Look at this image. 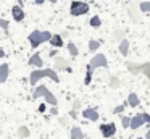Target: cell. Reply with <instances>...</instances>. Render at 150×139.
<instances>
[{"label": "cell", "instance_id": "cell-34", "mask_svg": "<svg viewBox=\"0 0 150 139\" xmlns=\"http://www.w3.org/2000/svg\"><path fill=\"white\" fill-rule=\"evenodd\" d=\"M142 116H144V121H145V123H150V115H149V113L144 112V113H142Z\"/></svg>", "mask_w": 150, "mask_h": 139}, {"label": "cell", "instance_id": "cell-37", "mask_svg": "<svg viewBox=\"0 0 150 139\" xmlns=\"http://www.w3.org/2000/svg\"><path fill=\"white\" fill-rule=\"evenodd\" d=\"M60 36H62V37H68V36H69V32H68V31H63Z\"/></svg>", "mask_w": 150, "mask_h": 139}, {"label": "cell", "instance_id": "cell-28", "mask_svg": "<svg viewBox=\"0 0 150 139\" xmlns=\"http://www.w3.org/2000/svg\"><path fill=\"white\" fill-rule=\"evenodd\" d=\"M0 28L4 29V31H8V28H10V21H7V19L0 18Z\"/></svg>", "mask_w": 150, "mask_h": 139}, {"label": "cell", "instance_id": "cell-24", "mask_svg": "<svg viewBox=\"0 0 150 139\" xmlns=\"http://www.w3.org/2000/svg\"><path fill=\"white\" fill-rule=\"evenodd\" d=\"M98 47H100V41H94V39H91V41H89V50H91V52L97 50Z\"/></svg>", "mask_w": 150, "mask_h": 139}, {"label": "cell", "instance_id": "cell-26", "mask_svg": "<svg viewBox=\"0 0 150 139\" xmlns=\"http://www.w3.org/2000/svg\"><path fill=\"white\" fill-rule=\"evenodd\" d=\"M100 24H102V19L98 18V16H92L91 18V26L92 28H98Z\"/></svg>", "mask_w": 150, "mask_h": 139}, {"label": "cell", "instance_id": "cell-38", "mask_svg": "<svg viewBox=\"0 0 150 139\" xmlns=\"http://www.w3.org/2000/svg\"><path fill=\"white\" fill-rule=\"evenodd\" d=\"M44 2L45 0H36V5H44Z\"/></svg>", "mask_w": 150, "mask_h": 139}, {"label": "cell", "instance_id": "cell-21", "mask_svg": "<svg viewBox=\"0 0 150 139\" xmlns=\"http://www.w3.org/2000/svg\"><path fill=\"white\" fill-rule=\"evenodd\" d=\"M66 47H68V52L73 55V57H78V47H76L74 42H68V44H66Z\"/></svg>", "mask_w": 150, "mask_h": 139}, {"label": "cell", "instance_id": "cell-30", "mask_svg": "<svg viewBox=\"0 0 150 139\" xmlns=\"http://www.w3.org/2000/svg\"><path fill=\"white\" fill-rule=\"evenodd\" d=\"M129 123H131L129 116H121V125H123V128H129Z\"/></svg>", "mask_w": 150, "mask_h": 139}, {"label": "cell", "instance_id": "cell-1", "mask_svg": "<svg viewBox=\"0 0 150 139\" xmlns=\"http://www.w3.org/2000/svg\"><path fill=\"white\" fill-rule=\"evenodd\" d=\"M42 78H50L53 83H60L58 74L55 73V70H50V68H47V70H34L33 73H31L29 81H31L33 86H36V84L39 83V79H42Z\"/></svg>", "mask_w": 150, "mask_h": 139}, {"label": "cell", "instance_id": "cell-33", "mask_svg": "<svg viewBox=\"0 0 150 139\" xmlns=\"http://www.w3.org/2000/svg\"><path fill=\"white\" fill-rule=\"evenodd\" d=\"M68 116H69V118H71V120H76V118H78V110H71Z\"/></svg>", "mask_w": 150, "mask_h": 139}, {"label": "cell", "instance_id": "cell-8", "mask_svg": "<svg viewBox=\"0 0 150 139\" xmlns=\"http://www.w3.org/2000/svg\"><path fill=\"white\" fill-rule=\"evenodd\" d=\"M11 16H13V19L15 21H23L24 19V10H23V6H20V5H15L13 8H11Z\"/></svg>", "mask_w": 150, "mask_h": 139}, {"label": "cell", "instance_id": "cell-32", "mask_svg": "<svg viewBox=\"0 0 150 139\" xmlns=\"http://www.w3.org/2000/svg\"><path fill=\"white\" fill-rule=\"evenodd\" d=\"M68 118H69V116H62V118L58 120L60 125H62V126H66V125H68Z\"/></svg>", "mask_w": 150, "mask_h": 139}, {"label": "cell", "instance_id": "cell-40", "mask_svg": "<svg viewBox=\"0 0 150 139\" xmlns=\"http://www.w3.org/2000/svg\"><path fill=\"white\" fill-rule=\"evenodd\" d=\"M16 2H18V5L21 6V5H23V3H24V0H16Z\"/></svg>", "mask_w": 150, "mask_h": 139}, {"label": "cell", "instance_id": "cell-6", "mask_svg": "<svg viewBox=\"0 0 150 139\" xmlns=\"http://www.w3.org/2000/svg\"><path fill=\"white\" fill-rule=\"evenodd\" d=\"M127 13H129V18L132 19L134 23H142V11L139 10V3H132V5H129V8H127Z\"/></svg>", "mask_w": 150, "mask_h": 139}, {"label": "cell", "instance_id": "cell-41", "mask_svg": "<svg viewBox=\"0 0 150 139\" xmlns=\"http://www.w3.org/2000/svg\"><path fill=\"white\" fill-rule=\"evenodd\" d=\"M50 2H52V3H57V2H58V0H50Z\"/></svg>", "mask_w": 150, "mask_h": 139}, {"label": "cell", "instance_id": "cell-22", "mask_svg": "<svg viewBox=\"0 0 150 139\" xmlns=\"http://www.w3.org/2000/svg\"><path fill=\"white\" fill-rule=\"evenodd\" d=\"M124 34H126V31H123V29H116V31L113 32V39L115 41H123Z\"/></svg>", "mask_w": 150, "mask_h": 139}, {"label": "cell", "instance_id": "cell-13", "mask_svg": "<svg viewBox=\"0 0 150 139\" xmlns=\"http://www.w3.org/2000/svg\"><path fill=\"white\" fill-rule=\"evenodd\" d=\"M8 73H10V66L7 63H2L0 65V84L8 79Z\"/></svg>", "mask_w": 150, "mask_h": 139}, {"label": "cell", "instance_id": "cell-18", "mask_svg": "<svg viewBox=\"0 0 150 139\" xmlns=\"http://www.w3.org/2000/svg\"><path fill=\"white\" fill-rule=\"evenodd\" d=\"M120 52L123 57H127V52H129V41L127 39H123L120 44Z\"/></svg>", "mask_w": 150, "mask_h": 139}, {"label": "cell", "instance_id": "cell-2", "mask_svg": "<svg viewBox=\"0 0 150 139\" xmlns=\"http://www.w3.org/2000/svg\"><path fill=\"white\" fill-rule=\"evenodd\" d=\"M50 37H52V32H49V31H33L28 39H29L33 47H37V45L50 41Z\"/></svg>", "mask_w": 150, "mask_h": 139}, {"label": "cell", "instance_id": "cell-16", "mask_svg": "<svg viewBox=\"0 0 150 139\" xmlns=\"http://www.w3.org/2000/svg\"><path fill=\"white\" fill-rule=\"evenodd\" d=\"M127 105L129 107H137L140 103V100H139V96H137V94H134V92H131L129 96H127Z\"/></svg>", "mask_w": 150, "mask_h": 139}, {"label": "cell", "instance_id": "cell-7", "mask_svg": "<svg viewBox=\"0 0 150 139\" xmlns=\"http://www.w3.org/2000/svg\"><path fill=\"white\" fill-rule=\"evenodd\" d=\"M100 133L103 138H113L116 134V125L115 123H103V125H100Z\"/></svg>", "mask_w": 150, "mask_h": 139}, {"label": "cell", "instance_id": "cell-11", "mask_svg": "<svg viewBox=\"0 0 150 139\" xmlns=\"http://www.w3.org/2000/svg\"><path fill=\"white\" fill-rule=\"evenodd\" d=\"M82 116L87 120H91V121H97L98 120V112L95 108H86L84 112H82Z\"/></svg>", "mask_w": 150, "mask_h": 139}, {"label": "cell", "instance_id": "cell-3", "mask_svg": "<svg viewBox=\"0 0 150 139\" xmlns=\"http://www.w3.org/2000/svg\"><path fill=\"white\" fill-rule=\"evenodd\" d=\"M127 70L134 76H137V74H145L150 79V61H145V63H127Z\"/></svg>", "mask_w": 150, "mask_h": 139}, {"label": "cell", "instance_id": "cell-19", "mask_svg": "<svg viewBox=\"0 0 150 139\" xmlns=\"http://www.w3.org/2000/svg\"><path fill=\"white\" fill-rule=\"evenodd\" d=\"M44 97H45V100H47V103H50V105H57V103H58V100H57V97H55V94H53V92H50V91H47V94H45V96H44Z\"/></svg>", "mask_w": 150, "mask_h": 139}, {"label": "cell", "instance_id": "cell-29", "mask_svg": "<svg viewBox=\"0 0 150 139\" xmlns=\"http://www.w3.org/2000/svg\"><path fill=\"white\" fill-rule=\"evenodd\" d=\"M92 83V71H89V70H86V78H84V84H91Z\"/></svg>", "mask_w": 150, "mask_h": 139}, {"label": "cell", "instance_id": "cell-5", "mask_svg": "<svg viewBox=\"0 0 150 139\" xmlns=\"http://www.w3.org/2000/svg\"><path fill=\"white\" fill-rule=\"evenodd\" d=\"M108 65V61H107V57H105L103 53H97L95 57H92V60L89 61V65H87V70L89 71H94L95 68H105Z\"/></svg>", "mask_w": 150, "mask_h": 139}, {"label": "cell", "instance_id": "cell-27", "mask_svg": "<svg viewBox=\"0 0 150 139\" xmlns=\"http://www.w3.org/2000/svg\"><path fill=\"white\" fill-rule=\"evenodd\" d=\"M126 105H127V102L123 103V105H118L116 108H113V113H115V115H121V113L124 112V108H126Z\"/></svg>", "mask_w": 150, "mask_h": 139}, {"label": "cell", "instance_id": "cell-17", "mask_svg": "<svg viewBox=\"0 0 150 139\" xmlns=\"http://www.w3.org/2000/svg\"><path fill=\"white\" fill-rule=\"evenodd\" d=\"M71 139H84V133L81 128L78 126H73L71 128Z\"/></svg>", "mask_w": 150, "mask_h": 139}, {"label": "cell", "instance_id": "cell-39", "mask_svg": "<svg viewBox=\"0 0 150 139\" xmlns=\"http://www.w3.org/2000/svg\"><path fill=\"white\" fill-rule=\"evenodd\" d=\"M145 139H150V129L147 131V134H145Z\"/></svg>", "mask_w": 150, "mask_h": 139}, {"label": "cell", "instance_id": "cell-31", "mask_svg": "<svg viewBox=\"0 0 150 139\" xmlns=\"http://www.w3.org/2000/svg\"><path fill=\"white\" fill-rule=\"evenodd\" d=\"M81 105H82V103H81V100H79V99L73 100V110H79V108H81Z\"/></svg>", "mask_w": 150, "mask_h": 139}, {"label": "cell", "instance_id": "cell-9", "mask_svg": "<svg viewBox=\"0 0 150 139\" xmlns=\"http://www.w3.org/2000/svg\"><path fill=\"white\" fill-rule=\"evenodd\" d=\"M144 116H142V113H137L136 116H132V118H131V123H129V128L131 129H139L140 126L144 125Z\"/></svg>", "mask_w": 150, "mask_h": 139}, {"label": "cell", "instance_id": "cell-15", "mask_svg": "<svg viewBox=\"0 0 150 139\" xmlns=\"http://www.w3.org/2000/svg\"><path fill=\"white\" fill-rule=\"evenodd\" d=\"M29 65H31V66H37V68L42 66L44 61H42V58H40V55L39 53H34L33 57L29 58Z\"/></svg>", "mask_w": 150, "mask_h": 139}, {"label": "cell", "instance_id": "cell-14", "mask_svg": "<svg viewBox=\"0 0 150 139\" xmlns=\"http://www.w3.org/2000/svg\"><path fill=\"white\" fill-rule=\"evenodd\" d=\"M47 86H44V84H40L39 87H36V89H34V92H33V97L34 99H39V97H44L47 94Z\"/></svg>", "mask_w": 150, "mask_h": 139}, {"label": "cell", "instance_id": "cell-12", "mask_svg": "<svg viewBox=\"0 0 150 139\" xmlns=\"http://www.w3.org/2000/svg\"><path fill=\"white\" fill-rule=\"evenodd\" d=\"M50 44H52V47H55V48H62L63 45H65V42H63V37L60 34H52Z\"/></svg>", "mask_w": 150, "mask_h": 139}, {"label": "cell", "instance_id": "cell-25", "mask_svg": "<svg viewBox=\"0 0 150 139\" xmlns=\"http://www.w3.org/2000/svg\"><path fill=\"white\" fill-rule=\"evenodd\" d=\"M139 10H140L142 13L150 11V0H149V2H142V3H139Z\"/></svg>", "mask_w": 150, "mask_h": 139}, {"label": "cell", "instance_id": "cell-10", "mask_svg": "<svg viewBox=\"0 0 150 139\" xmlns=\"http://www.w3.org/2000/svg\"><path fill=\"white\" fill-rule=\"evenodd\" d=\"M66 68H69V61L63 57L55 55V70H66Z\"/></svg>", "mask_w": 150, "mask_h": 139}, {"label": "cell", "instance_id": "cell-36", "mask_svg": "<svg viewBox=\"0 0 150 139\" xmlns=\"http://www.w3.org/2000/svg\"><path fill=\"white\" fill-rule=\"evenodd\" d=\"M50 112H52V115H57V113H58V108H57V105H53V108H50Z\"/></svg>", "mask_w": 150, "mask_h": 139}, {"label": "cell", "instance_id": "cell-35", "mask_svg": "<svg viewBox=\"0 0 150 139\" xmlns=\"http://www.w3.org/2000/svg\"><path fill=\"white\" fill-rule=\"evenodd\" d=\"M37 110H39L40 113H44V112H45V103H40V105H39V108H37Z\"/></svg>", "mask_w": 150, "mask_h": 139}, {"label": "cell", "instance_id": "cell-4", "mask_svg": "<svg viewBox=\"0 0 150 139\" xmlns=\"http://www.w3.org/2000/svg\"><path fill=\"white\" fill-rule=\"evenodd\" d=\"M89 11V3L86 0H74L71 2V15L73 16H81Z\"/></svg>", "mask_w": 150, "mask_h": 139}, {"label": "cell", "instance_id": "cell-20", "mask_svg": "<svg viewBox=\"0 0 150 139\" xmlns=\"http://www.w3.org/2000/svg\"><path fill=\"white\" fill-rule=\"evenodd\" d=\"M110 87H111V89H120V87H121V81H120V78L111 76V78H110Z\"/></svg>", "mask_w": 150, "mask_h": 139}, {"label": "cell", "instance_id": "cell-23", "mask_svg": "<svg viewBox=\"0 0 150 139\" xmlns=\"http://www.w3.org/2000/svg\"><path fill=\"white\" fill-rule=\"evenodd\" d=\"M29 128H28V126H20V128H18V134L21 136V138H28V136H29Z\"/></svg>", "mask_w": 150, "mask_h": 139}]
</instances>
